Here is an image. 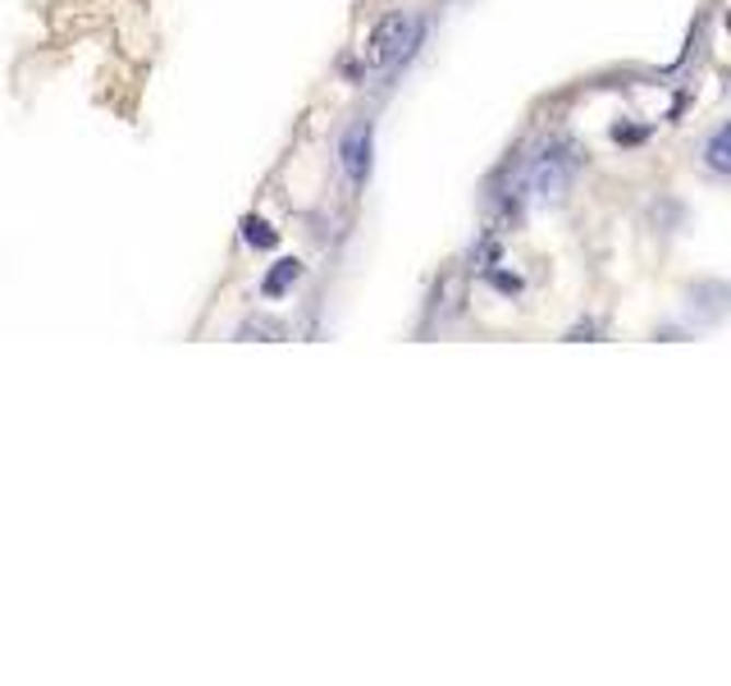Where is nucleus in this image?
Listing matches in <instances>:
<instances>
[{
	"label": "nucleus",
	"mask_w": 731,
	"mask_h": 686,
	"mask_svg": "<svg viewBox=\"0 0 731 686\" xmlns=\"http://www.w3.org/2000/svg\"><path fill=\"white\" fill-rule=\"evenodd\" d=\"M416 33H421V23H416L407 10L384 14L371 28V37H366V69H384L388 60H398L403 46L416 42Z\"/></svg>",
	"instance_id": "obj_1"
},
{
	"label": "nucleus",
	"mask_w": 731,
	"mask_h": 686,
	"mask_svg": "<svg viewBox=\"0 0 731 686\" xmlns=\"http://www.w3.org/2000/svg\"><path fill=\"white\" fill-rule=\"evenodd\" d=\"M571 174H577V161H571L567 147H548L544 156L535 161L531 170V193L539 201H562L567 188H571Z\"/></svg>",
	"instance_id": "obj_2"
},
{
	"label": "nucleus",
	"mask_w": 731,
	"mask_h": 686,
	"mask_svg": "<svg viewBox=\"0 0 731 686\" xmlns=\"http://www.w3.org/2000/svg\"><path fill=\"white\" fill-rule=\"evenodd\" d=\"M371 142H375L371 124H352L344 147H338V156H344V174H348L352 188H361L366 179H371Z\"/></svg>",
	"instance_id": "obj_3"
},
{
	"label": "nucleus",
	"mask_w": 731,
	"mask_h": 686,
	"mask_svg": "<svg viewBox=\"0 0 731 686\" xmlns=\"http://www.w3.org/2000/svg\"><path fill=\"white\" fill-rule=\"evenodd\" d=\"M699 161H704V170H709L713 179H727V174H731V151H727V124H718V129L709 133V142H704V151H699Z\"/></svg>",
	"instance_id": "obj_4"
},
{
	"label": "nucleus",
	"mask_w": 731,
	"mask_h": 686,
	"mask_svg": "<svg viewBox=\"0 0 731 686\" xmlns=\"http://www.w3.org/2000/svg\"><path fill=\"white\" fill-rule=\"evenodd\" d=\"M302 279V261H275V270L266 275V284H260V293L266 298H279V293H289L293 284Z\"/></svg>",
	"instance_id": "obj_5"
},
{
	"label": "nucleus",
	"mask_w": 731,
	"mask_h": 686,
	"mask_svg": "<svg viewBox=\"0 0 731 686\" xmlns=\"http://www.w3.org/2000/svg\"><path fill=\"white\" fill-rule=\"evenodd\" d=\"M247 243H256V247H270V243H275L270 224H260V220H247Z\"/></svg>",
	"instance_id": "obj_6"
},
{
	"label": "nucleus",
	"mask_w": 731,
	"mask_h": 686,
	"mask_svg": "<svg viewBox=\"0 0 731 686\" xmlns=\"http://www.w3.org/2000/svg\"><path fill=\"white\" fill-rule=\"evenodd\" d=\"M247 335H260V339H279V325H266V321H252V325H243V329H239V339H247Z\"/></svg>",
	"instance_id": "obj_7"
}]
</instances>
